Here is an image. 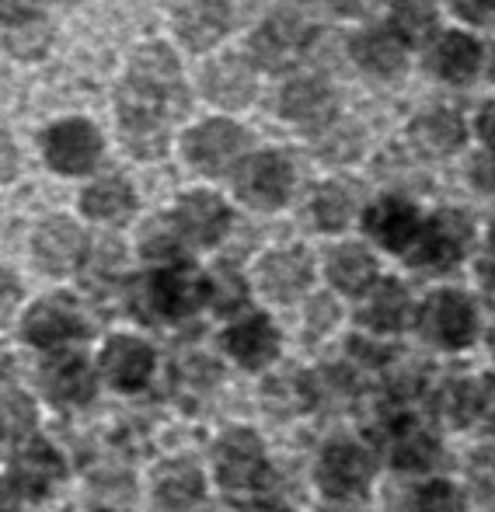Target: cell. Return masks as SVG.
Masks as SVG:
<instances>
[{
	"label": "cell",
	"instance_id": "6da1fadb",
	"mask_svg": "<svg viewBox=\"0 0 495 512\" xmlns=\"http://www.w3.org/2000/svg\"><path fill=\"white\" fill-rule=\"evenodd\" d=\"M471 220L468 213L457 209H443L429 223H422L419 237L408 248V262L422 265V269H450L454 262H461V255L471 244Z\"/></svg>",
	"mask_w": 495,
	"mask_h": 512
},
{
	"label": "cell",
	"instance_id": "7a4b0ae2",
	"mask_svg": "<svg viewBox=\"0 0 495 512\" xmlns=\"http://www.w3.org/2000/svg\"><path fill=\"white\" fill-rule=\"evenodd\" d=\"M419 328L440 349H464V345H471V338L478 331L475 304L464 293L443 290L426 300V307L419 314Z\"/></svg>",
	"mask_w": 495,
	"mask_h": 512
},
{
	"label": "cell",
	"instance_id": "3957f363",
	"mask_svg": "<svg viewBox=\"0 0 495 512\" xmlns=\"http://www.w3.org/2000/svg\"><path fill=\"white\" fill-rule=\"evenodd\" d=\"M373 474V457L363 446L349 443V439H339V443L325 446L318 460V485L325 495L332 499H353V495H363L370 485Z\"/></svg>",
	"mask_w": 495,
	"mask_h": 512
},
{
	"label": "cell",
	"instance_id": "277c9868",
	"mask_svg": "<svg viewBox=\"0 0 495 512\" xmlns=\"http://www.w3.org/2000/svg\"><path fill=\"white\" fill-rule=\"evenodd\" d=\"M42 150H46V161L53 164L63 175H84L98 164L102 157V140H98L95 126L84 119H70L53 126L42 136Z\"/></svg>",
	"mask_w": 495,
	"mask_h": 512
},
{
	"label": "cell",
	"instance_id": "5b68a950",
	"mask_svg": "<svg viewBox=\"0 0 495 512\" xmlns=\"http://www.w3.org/2000/svg\"><path fill=\"white\" fill-rule=\"evenodd\" d=\"M290 182H293V171L279 154L248 157V161L241 164V171H238L241 199L251 203V206H258V209L283 206L286 196H290Z\"/></svg>",
	"mask_w": 495,
	"mask_h": 512
},
{
	"label": "cell",
	"instance_id": "8992f818",
	"mask_svg": "<svg viewBox=\"0 0 495 512\" xmlns=\"http://www.w3.org/2000/svg\"><path fill=\"white\" fill-rule=\"evenodd\" d=\"M217 478L224 488H255L265 478V450L255 432H227L217 443Z\"/></svg>",
	"mask_w": 495,
	"mask_h": 512
},
{
	"label": "cell",
	"instance_id": "52a82bcc",
	"mask_svg": "<svg viewBox=\"0 0 495 512\" xmlns=\"http://www.w3.org/2000/svg\"><path fill=\"white\" fill-rule=\"evenodd\" d=\"M485 63V49L468 32H443L429 49V70L447 84H471Z\"/></svg>",
	"mask_w": 495,
	"mask_h": 512
},
{
	"label": "cell",
	"instance_id": "ba28073f",
	"mask_svg": "<svg viewBox=\"0 0 495 512\" xmlns=\"http://www.w3.org/2000/svg\"><path fill=\"white\" fill-rule=\"evenodd\" d=\"M245 143V129L231 126V122H203L185 136V154L199 171H224Z\"/></svg>",
	"mask_w": 495,
	"mask_h": 512
},
{
	"label": "cell",
	"instance_id": "9c48e42d",
	"mask_svg": "<svg viewBox=\"0 0 495 512\" xmlns=\"http://www.w3.org/2000/svg\"><path fill=\"white\" fill-rule=\"evenodd\" d=\"M419 230V209L405 203V199L387 196L380 203H373L367 213V234L387 251H408L415 244V237H419Z\"/></svg>",
	"mask_w": 495,
	"mask_h": 512
},
{
	"label": "cell",
	"instance_id": "30bf717a",
	"mask_svg": "<svg viewBox=\"0 0 495 512\" xmlns=\"http://www.w3.org/2000/svg\"><path fill=\"white\" fill-rule=\"evenodd\" d=\"M150 370H154V352H150V345L140 342V338L119 335L105 345L102 373L119 391H140L150 380Z\"/></svg>",
	"mask_w": 495,
	"mask_h": 512
},
{
	"label": "cell",
	"instance_id": "8fae6325",
	"mask_svg": "<svg viewBox=\"0 0 495 512\" xmlns=\"http://www.w3.org/2000/svg\"><path fill=\"white\" fill-rule=\"evenodd\" d=\"M35 258L46 272L53 276H67L81 265L84 258V234L81 227H74L70 220L56 216V220L42 223L35 234Z\"/></svg>",
	"mask_w": 495,
	"mask_h": 512
},
{
	"label": "cell",
	"instance_id": "7c38bea8",
	"mask_svg": "<svg viewBox=\"0 0 495 512\" xmlns=\"http://www.w3.org/2000/svg\"><path fill=\"white\" fill-rule=\"evenodd\" d=\"M436 411L443 422L457 425V429L478 422V418L495 422V380H454L443 387Z\"/></svg>",
	"mask_w": 495,
	"mask_h": 512
},
{
	"label": "cell",
	"instance_id": "4fadbf2b",
	"mask_svg": "<svg viewBox=\"0 0 495 512\" xmlns=\"http://www.w3.org/2000/svg\"><path fill=\"white\" fill-rule=\"evenodd\" d=\"M227 223H231V213H227V206L220 203L217 196H210V192H192V196H185L182 206H178V234H182L185 241L199 244V248L220 241Z\"/></svg>",
	"mask_w": 495,
	"mask_h": 512
},
{
	"label": "cell",
	"instance_id": "5bb4252c",
	"mask_svg": "<svg viewBox=\"0 0 495 512\" xmlns=\"http://www.w3.org/2000/svg\"><path fill=\"white\" fill-rule=\"evenodd\" d=\"M74 335H84V321L77 314L74 304H67L63 297H53V300H42L28 310L25 317V338L32 345H60Z\"/></svg>",
	"mask_w": 495,
	"mask_h": 512
},
{
	"label": "cell",
	"instance_id": "9a60e30c",
	"mask_svg": "<svg viewBox=\"0 0 495 512\" xmlns=\"http://www.w3.org/2000/svg\"><path fill=\"white\" fill-rule=\"evenodd\" d=\"M353 60L373 77H394L405 70V39L394 28H370L353 39Z\"/></svg>",
	"mask_w": 495,
	"mask_h": 512
},
{
	"label": "cell",
	"instance_id": "2e32d148",
	"mask_svg": "<svg viewBox=\"0 0 495 512\" xmlns=\"http://www.w3.org/2000/svg\"><path fill=\"white\" fill-rule=\"evenodd\" d=\"M42 387L60 405H88L95 398V373L81 356H60L42 366Z\"/></svg>",
	"mask_w": 495,
	"mask_h": 512
},
{
	"label": "cell",
	"instance_id": "e0dca14e",
	"mask_svg": "<svg viewBox=\"0 0 495 512\" xmlns=\"http://www.w3.org/2000/svg\"><path fill=\"white\" fill-rule=\"evenodd\" d=\"M412 140L422 154L429 157H447V154H457L468 140V126L457 112L450 108H433V112L419 115L412 122Z\"/></svg>",
	"mask_w": 495,
	"mask_h": 512
},
{
	"label": "cell",
	"instance_id": "ac0fdd59",
	"mask_svg": "<svg viewBox=\"0 0 495 512\" xmlns=\"http://www.w3.org/2000/svg\"><path fill=\"white\" fill-rule=\"evenodd\" d=\"M224 0H185L175 11V28L192 49H210L227 28Z\"/></svg>",
	"mask_w": 495,
	"mask_h": 512
},
{
	"label": "cell",
	"instance_id": "d6986e66",
	"mask_svg": "<svg viewBox=\"0 0 495 512\" xmlns=\"http://www.w3.org/2000/svg\"><path fill=\"white\" fill-rule=\"evenodd\" d=\"M265 297L272 300H293L307 283H311V258L304 251H276L258 269Z\"/></svg>",
	"mask_w": 495,
	"mask_h": 512
},
{
	"label": "cell",
	"instance_id": "ffe728a7",
	"mask_svg": "<svg viewBox=\"0 0 495 512\" xmlns=\"http://www.w3.org/2000/svg\"><path fill=\"white\" fill-rule=\"evenodd\" d=\"M227 349H231V356L238 359L241 366L262 370V366H269L272 359H276L279 335L265 317H248V321L234 324V328L227 331Z\"/></svg>",
	"mask_w": 495,
	"mask_h": 512
},
{
	"label": "cell",
	"instance_id": "44dd1931",
	"mask_svg": "<svg viewBox=\"0 0 495 512\" xmlns=\"http://www.w3.org/2000/svg\"><path fill=\"white\" fill-rule=\"evenodd\" d=\"M154 499L161 512H192L203 499V474L192 464H164L154 474Z\"/></svg>",
	"mask_w": 495,
	"mask_h": 512
},
{
	"label": "cell",
	"instance_id": "7402d4cb",
	"mask_svg": "<svg viewBox=\"0 0 495 512\" xmlns=\"http://www.w3.org/2000/svg\"><path fill=\"white\" fill-rule=\"evenodd\" d=\"M300 42H304V21L293 18V14H279V18H272L269 25L255 35L251 46H255V56L265 67L283 70L297 60Z\"/></svg>",
	"mask_w": 495,
	"mask_h": 512
},
{
	"label": "cell",
	"instance_id": "603a6c76",
	"mask_svg": "<svg viewBox=\"0 0 495 512\" xmlns=\"http://www.w3.org/2000/svg\"><path fill=\"white\" fill-rule=\"evenodd\" d=\"M154 279V297H157V314L161 317H182L192 314L206 297V283L192 269H175L161 272Z\"/></svg>",
	"mask_w": 495,
	"mask_h": 512
},
{
	"label": "cell",
	"instance_id": "cb8c5ba5",
	"mask_svg": "<svg viewBox=\"0 0 495 512\" xmlns=\"http://www.w3.org/2000/svg\"><path fill=\"white\" fill-rule=\"evenodd\" d=\"M206 95L224 108H241L251 102L255 95V77H251L245 60H217L210 70H206Z\"/></svg>",
	"mask_w": 495,
	"mask_h": 512
},
{
	"label": "cell",
	"instance_id": "d4e9b609",
	"mask_svg": "<svg viewBox=\"0 0 495 512\" xmlns=\"http://www.w3.org/2000/svg\"><path fill=\"white\" fill-rule=\"evenodd\" d=\"M14 471V485L28 495H46L56 481L63 478V460L56 457L49 446H28L14 457L11 464Z\"/></svg>",
	"mask_w": 495,
	"mask_h": 512
},
{
	"label": "cell",
	"instance_id": "484cf974",
	"mask_svg": "<svg viewBox=\"0 0 495 512\" xmlns=\"http://www.w3.org/2000/svg\"><path fill=\"white\" fill-rule=\"evenodd\" d=\"M283 112L300 126H325L335 112V95L321 81H297L283 91Z\"/></svg>",
	"mask_w": 495,
	"mask_h": 512
},
{
	"label": "cell",
	"instance_id": "4316f807",
	"mask_svg": "<svg viewBox=\"0 0 495 512\" xmlns=\"http://www.w3.org/2000/svg\"><path fill=\"white\" fill-rule=\"evenodd\" d=\"M328 279L342 293H363L377 279V262L360 244H342V248H335L328 255Z\"/></svg>",
	"mask_w": 495,
	"mask_h": 512
},
{
	"label": "cell",
	"instance_id": "83f0119b",
	"mask_svg": "<svg viewBox=\"0 0 495 512\" xmlns=\"http://www.w3.org/2000/svg\"><path fill=\"white\" fill-rule=\"evenodd\" d=\"M391 460L401 471H426L436 460V439L429 436L415 418H405V422H398V429H394Z\"/></svg>",
	"mask_w": 495,
	"mask_h": 512
},
{
	"label": "cell",
	"instance_id": "f1b7e54d",
	"mask_svg": "<svg viewBox=\"0 0 495 512\" xmlns=\"http://www.w3.org/2000/svg\"><path fill=\"white\" fill-rule=\"evenodd\" d=\"M405 317H408V293L394 279L380 283L373 290V297L367 300V307H363V321L373 331H398L405 324Z\"/></svg>",
	"mask_w": 495,
	"mask_h": 512
},
{
	"label": "cell",
	"instance_id": "f546056e",
	"mask_svg": "<svg viewBox=\"0 0 495 512\" xmlns=\"http://www.w3.org/2000/svg\"><path fill=\"white\" fill-rule=\"evenodd\" d=\"M133 81L147 84V88H154V91H164V95H182V91H178V63L164 46H147L136 53Z\"/></svg>",
	"mask_w": 495,
	"mask_h": 512
},
{
	"label": "cell",
	"instance_id": "4dcf8cb0",
	"mask_svg": "<svg viewBox=\"0 0 495 512\" xmlns=\"http://www.w3.org/2000/svg\"><path fill=\"white\" fill-rule=\"evenodd\" d=\"M129 209H133V192H129V185L116 182V178L91 185L84 192V213L95 216V220H123Z\"/></svg>",
	"mask_w": 495,
	"mask_h": 512
},
{
	"label": "cell",
	"instance_id": "1f68e13d",
	"mask_svg": "<svg viewBox=\"0 0 495 512\" xmlns=\"http://www.w3.org/2000/svg\"><path fill=\"white\" fill-rule=\"evenodd\" d=\"M314 398H318V394H314L311 380L300 377V373H283V377H276L265 387V405L272 411H283V415L311 408Z\"/></svg>",
	"mask_w": 495,
	"mask_h": 512
},
{
	"label": "cell",
	"instance_id": "d6a6232c",
	"mask_svg": "<svg viewBox=\"0 0 495 512\" xmlns=\"http://www.w3.org/2000/svg\"><path fill=\"white\" fill-rule=\"evenodd\" d=\"M394 32L401 35V39H426L429 32H433V4L429 0H398L394 4Z\"/></svg>",
	"mask_w": 495,
	"mask_h": 512
},
{
	"label": "cell",
	"instance_id": "836d02e7",
	"mask_svg": "<svg viewBox=\"0 0 495 512\" xmlns=\"http://www.w3.org/2000/svg\"><path fill=\"white\" fill-rule=\"evenodd\" d=\"M314 216H318V227L339 230L353 216V196H349L342 185H325V189L314 196Z\"/></svg>",
	"mask_w": 495,
	"mask_h": 512
},
{
	"label": "cell",
	"instance_id": "e575fe53",
	"mask_svg": "<svg viewBox=\"0 0 495 512\" xmlns=\"http://www.w3.org/2000/svg\"><path fill=\"white\" fill-rule=\"evenodd\" d=\"M49 39H53V32H49L46 21L28 18V21H21L18 28H11V32H7V49H11L14 56H25V60H28V56L46 53Z\"/></svg>",
	"mask_w": 495,
	"mask_h": 512
},
{
	"label": "cell",
	"instance_id": "d590c367",
	"mask_svg": "<svg viewBox=\"0 0 495 512\" xmlns=\"http://www.w3.org/2000/svg\"><path fill=\"white\" fill-rule=\"evenodd\" d=\"M415 509L419 512H464V495L457 492L450 481H429L415 495Z\"/></svg>",
	"mask_w": 495,
	"mask_h": 512
},
{
	"label": "cell",
	"instance_id": "8d00e7d4",
	"mask_svg": "<svg viewBox=\"0 0 495 512\" xmlns=\"http://www.w3.org/2000/svg\"><path fill=\"white\" fill-rule=\"evenodd\" d=\"M35 422L32 401L21 391H4L0 394V429L7 432H25Z\"/></svg>",
	"mask_w": 495,
	"mask_h": 512
},
{
	"label": "cell",
	"instance_id": "74e56055",
	"mask_svg": "<svg viewBox=\"0 0 495 512\" xmlns=\"http://www.w3.org/2000/svg\"><path fill=\"white\" fill-rule=\"evenodd\" d=\"M178 241H182V234H178L168 220H157V223H150V227L143 230V255L161 258V262H164V258H171L178 251Z\"/></svg>",
	"mask_w": 495,
	"mask_h": 512
},
{
	"label": "cell",
	"instance_id": "f35d334b",
	"mask_svg": "<svg viewBox=\"0 0 495 512\" xmlns=\"http://www.w3.org/2000/svg\"><path fill=\"white\" fill-rule=\"evenodd\" d=\"M210 300L217 304L220 310H234L245 304V283L234 276L231 269H220L210 283Z\"/></svg>",
	"mask_w": 495,
	"mask_h": 512
},
{
	"label": "cell",
	"instance_id": "ab89813d",
	"mask_svg": "<svg viewBox=\"0 0 495 512\" xmlns=\"http://www.w3.org/2000/svg\"><path fill=\"white\" fill-rule=\"evenodd\" d=\"M220 380V366L217 363H210V359H199V356H192V359H185L182 366H178V384H189V387H196L199 394H206L213 384Z\"/></svg>",
	"mask_w": 495,
	"mask_h": 512
},
{
	"label": "cell",
	"instance_id": "60d3db41",
	"mask_svg": "<svg viewBox=\"0 0 495 512\" xmlns=\"http://www.w3.org/2000/svg\"><path fill=\"white\" fill-rule=\"evenodd\" d=\"M471 182L478 192L495 196V150H482V154L471 161Z\"/></svg>",
	"mask_w": 495,
	"mask_h": 512
},
{
	"label": "cell",
	"instance_id": "b9f144b4",
	"mask_svg": "<svg viewBox=\"0 0 495 512\" xmlns=\"http://www.w3.org/2000/svg\"><path fill=\"white\" fill-rule=\"evenodd\" d=\"M454 7L457 18L471 21V25H482V21L495 18V0H447Z\"/></svg>",
	"mask_w": 495,
	"mask_h": 512
},
{
	"label": "cell",
	"instance_id": "7bdbcfd3",
	"mask_svg": "<svg viewBox=\"0 0 495 512\" xmlns=\"http://www.w3.org/2000/svg\"><path fill=\"white\" fill-rule=\"evenodd\" d=\"M335 324V304L332 300H314L311 310H307V331H311V338L314 335H321V331H328Z\"/></svg>",
	"mask_w": 495,
	"mask_h": 512
},
{
	"label": "cell",
	"instance_id": "ee69618b",
	"mask_svg": "<svg viewBox=\"0 0 495 512\" xmlns=\"http://www.w3.org/2000/svg\"><path fill=\"white\" fill-rule=\"evenodd\" d=\"M356 147H360V136H356V129L349 133V129H335L332 136H328L325 150L335 157V161H346L349 154H356Z\"/></svg>",
	"mask_w": 495,
	"mask_h": 512
},
{
	"label": "cell",
	"instance_id": "f6af8a7d",
	"mask_svg": "<svg viewBox=\"0 0 495 512\" xmlns=\"http://www.w3.org/2000/svg\"><path fill=\"white\" fill-rule=\"evenodd\" d=\"M35 4H39V0H0V21L11 28L21 25V21L32 18Z\"/></svg>",
	"mask_w": 495,
	"mask_h": 512
},
{
	"label": "cell",
	"instance_id": "bcb514c9",
	"mask_svg": "<svg viewBox=\"0 0 495 512\" xmlns=\"http://www.w3.org/2000/svg\"><path fill=\"white\" fill-rule=\"evenodd\" d=\"M478 136H482L485 150H495V98L482 105V112H478Z\"/></svg>",
	"mask_w": 495,
	"mask_h": 512
},
{
	"label": "cell",
	"instance_id": "7dc6e473",
	"mask_svg": "<svg viewBox=\"0 0 495 512\" xmlns=\"http://www.w3.org/2000/svg\"><path fill=\"white\" fill-rule=\"evenodd\" d=\"M14 304H18V283H14V279L7 276L4 269H0V324L11 317Z\"/></svg>",
	"mask_w": 495,
	"mask_h": 512
},
{
	"label": "cell",
	"instance_id": "c3c4849f",
	"mask_svg": "<svg viewBox=\"0 0 495 512\" xmlns=\"http://www.w3.org/2000/svg\"><path fill=\"white\" fill-rule=\"evenodd\" d=\"M14 171H18V150H14V143L0 133V182L14 178Z\"/></svg>",
	"mask_w": 495,
	"mask_h": 512
},
{
	"label": "cell",
	"instance_id": "681fc988",
	"mask_svg": "<svg viewBox=\"0 0 495 512\" xmlns=\"http://www.w3.org/2000/svg\"><path fill=\"white\" fill-rule=\"evenodd\" d=\"M0 512H21V488L0 478Z\"/></svg>",
	"mask_w": 495,
	"mask_h": 512
},
{
	"label": "cell",
	"instance_id": "f907efd6",
	"mask_svg": "<svg viewBox=\"0 0 495 512\" xmlns=\"http://www.w3.org/2000/svg\"><path fill=\"white\" fill-rule=\"evenodd\" d=\"M482 279H485V286L489 290H495V230H492V237H489V248H485V258H482Z\"/></svg>",
	"mask_w": 495,
	"mask_h": 512
},
{
	"label": "cell",
	"instance_id": "816d5d0a",
	"mask_svg": "<svg viewBox=\"0 0 495 512\" xmlns=\"http://www.w3.org/2000/svg\"><path fill=\"white\" fill-rule=\"evenodd\" d=\"M489 349L495 352V324H492V331H489Z\"/></svg>",
	"mask_w": 495,
	"mask_h": 512
}]
</instances>
